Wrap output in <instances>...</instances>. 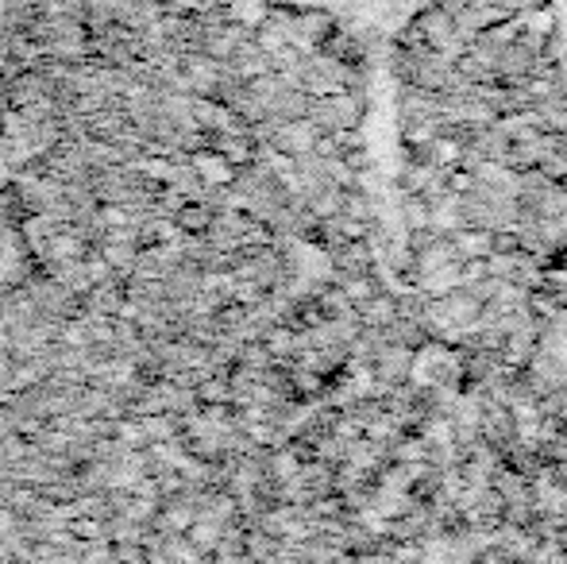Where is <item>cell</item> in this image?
<instances>
[{"mask_svg": "<svg viewBox=\"0 0 567 564\" xmlns=\"http://www.w3.org/2000/svg\"><path fill=\"white\" fill-rule=\"evenodd\" d=\"M317 136H321V129H317L309 116H298V121H290L282 129V136H278V147H282L286 155H309V151L317 147Z\"/></svg>", "mask_w": 567, "mask_h": 564, "instance_id": "cell-1", "label": "cell"}, {"mask_svg": "<svg viewBox=\"0 0 567 564\" xmlns=\"http://www.w3.org/2000/svg\"><path fill=\"white\" fill-rule=\"evenodd\" d=\"M231 16H236L239 23H251V28H259V23L270 16V4H267V0H231Z\"/></svg>", "mask_w": 567, "mask_h": 564, "instance_id": "cell-2", "label": "cell"}, {"mask_svg": "<svg viewBox=\"0 0 567 564\" xmlns=\"http://www.w3.org/2000/svg\"><path fill=\"white\" fill-rule=\"evenodd\" d=\"M194 166H197V171H202L209 182H225L228 174H231V163H228L225 155H197V163H194Z\"/></svg>", "mask_w": 567, "mask_h": 564, "instance_id": "cell-3", "label": "cell"}, {"mask_svg": "<svg viewBox=\"0 0 567 564\" xmlns=\"http://www.w3.org/2000/svg\"><path fill=\"white\" fill-rule=\"evenodd\" d=\"M182 225H186V228H205V225H209V213H205V209H186V213H182Z\"/></svg>", "mask_w": 567, "mask_h": 564, "instance_id": "cell-4", "label": "cell"}]
</instances>
